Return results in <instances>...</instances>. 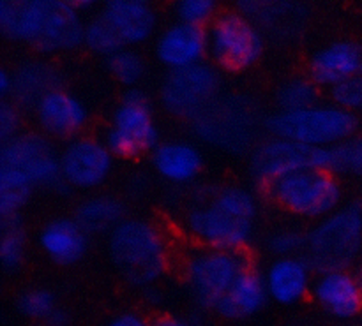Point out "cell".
<instances>
[{"label":"cell","mask_w":362,"mask_h":326,"mask_svg":"<svg viewBox=\"0 0 362 326\" xmlns=\"http://www.w3.org/2000/svg\"><path fill=\"white\" fill-rule=\"evenodd\" d=\"M83 30L78 9L64 0H28L16 41L46 55L66 53L83 44Z\"/></svg>","instance_id":"obj_6"},{"label":"cell","mask_w":362,"mask_h":326,"mask_svg":"<svg viewBox=\"0 0 362 326\" xmlns=\"http://www.w3.org/2000/svg\"><path fill=\"white\" fill-rule=\"evenodd\" d=\"M362 249V207L341 205L306 233L304 258L313 270L346 268Z\"/></svg>","instance_id":"obj_4"},{"label":"cell","mask_w":362,"mask_h":326,"mask_svg":"<svg viewBox=\"0 0 362 326\" xmlns=\"http://www.w3.org/2000/svg\"><path fill=\"white\" fill-rule=\"evenodd\" d=\"M28 0H0V27L7 39L16 41Z\"/></svg>","instance_id":"obj_35"},{"label":"cell","mask_w":362,"mask_h":326,"mask_svg":"<svg viewBox=\"0 0 362 326\" xmlns=\"http://www.w3.org/2000/svg\"><path fill=\"white\" fill-rule=\"evenodd\" d=\"M262 275L267 296L279 306H296L311 295L313 268L304 256L272 258Z\"/></svg>","instance_id":"obj_19"},{"label":"cell","mask_w":362,"mask_h":326,"mask_svg":"<svg viewBox=\"0 0 362 326\" xmlns=\"http://www.w3.org/2000/svg\"><path fill=\"white\" fill-rule=\"evenodd\" d=\"M258 201L243 186H221L191 205L184 229L202 247L244 250L255 235Z\"/></svg>","instance_id":"obj_1"},{"label":"cell","mask_w":362,"mask_h":326,"mask_svg":"<svg viewBox=\"0 0 362 326\" xmlns=\"http://www.w3.org/2000/svg\"><path fill=\"white\" fill-rule=\"evenodd\" d=\"M101 14L115 28L124 46L147 41L156 28V14L147 0H106Z\"/></svg>","instance_id":"obj_23"},{"label":"cell","mask_w":362,"mask_h":326,"mask_svg":"<svg viewBox=\"0 0 362 326\" xmlns=\"http://www.w3.org/2000/svg\"><path fill=\"white\" fill-rule=\"evenodd\" d=\"M271 136L286 138L315 148L338 147L356 136V113L339 108L334 102H317L296 111H276L265 122Z\"/></svg>","instance_id":"obj_3"},{"label":"cell","mask_w":362,"mask_h":326,"mask_svg":"<svg viewBox=\"0 0 362 326\" xmlns=\"http://www.w3.org/2000/svg\"><path fill=\"white\" fill-rule=\"evenodd\" d=\"M356 275H357V279H359V282H361V286H362V263L359 265V267H357Z\"/></svg>","instance_id":"obj_42"},{"label":"cell","mask_w":362,"mask_h":326,"mask_svg":"<svg viewBox=\"0 0 362 326\" xmlns=\"http://www.w3.org/2000/svg\"><path fill=\"white\" fill-rule=\"evenodd\" d=\"M103 141L119 159H136L158 147L159 131L144 92L127 88L113 108Z\"/></svg>","instance_id":"obj_7"},{"label":"cell","mask_w":362,"mask_h":326,"mask_svg":"<svg viewBox=\"0 0 362 326\" xmlns=\"http://www.w3.org/2000/svg\"><path fill=\"white\" fill-rule=\"evenodd\" d=\"M318 101V85L308 76H296L283 81L276 90L278 111H296L310 108Z\"/></svg>","instance_id":"obj_26"},{"label":"cell","mask_w":362,"mask_h":326,"mask_svg":"<svg viewBox=\"0 0 362 326\" xmlns=\"http://www.w3.org/2000/svg\"><path fill=\"white\" fill-rule=\"evenodd\" d=\"M14 102L34 106L45 94L60 87V74L52 64L41 60L25 62L14 71Z\"/></svg>","instance_id":"obj_24"},{"label":"cell","mask_w":362,"mask_h":326,"mask_svg":"<svg viewBox=\"0 0 362 326\" xmlns=\"http://www.w3.org/2000/svg\"><path fill=\"white\" fill-rule=\"evenodd\" d=\"M34 120L45 136L73 140L87 126L88 111L80 97L59 87L42 95L34 106Z\"/></svg>","instance_id":"obj_15"},{"label":"cell","mask_w":362,"mask_h":326,"mask_svg":"<svg viewBox=\"0 0 362 326\" xmlns=\"http://www.w3.org/2000/svg\"><path fill=\"white\" fill-rule=\"evenodd\" d=\"M311 298L336 320H356L362 313V286L349 268L318 272L311 286Z\"/></svg>","instance_id":"obj_16"},{"label":"cell","mask_w":362,"mask_h":326,"mask_svg":"<svg viewBox=\"0 0 362 326\" xmlns=\"http://www.w3.org/2000/svg\"><path fill=\"white\" fill-rule=\"evenodd\" d=\"M39 326H69V318H67V314L64 313L62 309L57 307L48 318H45V320L39 323Z\"/></svg>","instance_id":"obj_40"},{"label":"cell","mask_w":362,"mask_h":326,"mask_svg":"<svg viewBox=\"0 0 362 326\" xmlns=\"http://www.w3.org/2000/svg\"><path fill=\"white\" fill-rule=\"evenodd\" d=\"M257 108L243 97L216 99L193 119V133L202 141L225 150H244L257 136Z\"/></svg>","instance_id":"obj_10"},{"label":"cell","mask_w":362,"mask_h":326,"mask_svg":"<svg viewBox=\"0 0 362 326\" xmlns=\"http://www.w3.org/2000/svg\"><path fill=\"white\" fill-rule=\"evenodd\" d=\"M78 224L88 233H106L108 235L124 217V205L108 194H94L81 201L74 210Z\"/></svg>","instance_id":"obj_25"},{"label":"cell","mask_w":362,"mask_h":326,"mask_svg":"<svg viewBox=\"0 0 362 326\" xmlns=\"http://www.w3.org/2000/svg\"><path fill=\"white\" fill-rule=\"evenodd\" d=\"M110 261L134 288H148L161 279L168 261V246L154 222L126 217L108 233Z\"/></svg>","instance_id":"obj_2"},{"label":"cell","mask_w":362,"mask_h":326,"mask_svg":"<svg viewBox=\"0 0 362 326\" xmlns=\"http://www.w3.org/2000/svg\"><path fill=\"white\" fill-rule=\"evenodd\" d=\"M332 150H334L332 171L362 176V134L343 141L341 145L334 147Z\"/></svg>","instance_id":"obj_33"},{"label":"cell","mask_w":362,"mask_h":326,"mask_svg":"<svg viewBox=\"0 0 362 326\" xmlns=\"http://www.w3.org/2000/svg\"><path fill=\"white\" fill-rule=\"evenodd\" d=\"M244 250L198 247L186 256L182 275L194 302L214 309L240 272L250 267Z\"/></svg>","instance_id":"obj_9"},{"label":"cell","mask_w":362,"mask_h":326,"mask_svg":"<svg viewBox=\"0 0 362 326\" xmlns=\"http://www.w3.org/2000/svg\"><path fill=\"white\" fill-rule=\"evenodd\" d=\"M83 44L87 46L92 53L106 56V59H108L110 55H113L115 52H119L120 48H124L122 39L119 37L115 28L112 27V23H110L103 14L92 18V20H88L87 23H85Z\"/></svg>","instance_id":"obj_27"},{"label":"cell","mask_w":362,"mask_h":326,"mask_svg":"<svg viewBox=\"0 0 362 326\" xmlns=\"http://www.w3.org/2000/svg\"><path fill=\"white\" fill-rule=\"evenodd\" d=\"M304 247H306V235L293 228L274 229L265 240V249L274 258L299 256V253H304Z\"/></svg>","instance_id":"obj_31"},{"label":"cell","mask_w":362,"mask_h":326,"mask_svg":"<svg viewBox=\"0 0 362 326\" xmlns=\"http://www.w3.org/2000/svg\"><path fill=\"white\" fill-rule=\"evenodd\" d=\"M207 55L216 67L228 73L250 69L260 59L264 39L250 16L240 11H223L205 27Z\"/></svg>","instance_id":"obj_8"},{"label":"cell","mask_w":362,"mask_h":326,"mask_svg":"<svg viewBox=\"0 0 362 326\" xmlns=\"http://www.w3.org/2000/svg\"><path fill=\"white\" fill-rule=\"evenodd\" d=\"M16 309L23 318L41 323L57 309L55 295L48 288L32 286L23 289L16 298Z\"/></svg>","instance_id":"obj_30"},{"label":"cell","mask_w":362,"mask_h":326,"mask_svg":"<svg viewBox=\"0 0 362 326\" xmlns=\"http://www.w3.org/2000/svg\"><path fill=\"white\" fill-rule=\"evenodd\" d=\"M37 246L49 261L57 265H73L88 249V233L71 217H57L41 226Z\"/></svg>","instance_id":"obj_20"},{"label":"cell","mask_w":362,"mask_h":326,"mask_svg":"<svg viewBox=\"0 0 362 326\" xmlns=\"http://www.w3.org/2000/svg\"><path fill=\"white\" fill-rule=\"evenodd\" d=\"M20 123L21 116L16 102L4 101L2 108H0V134H2V141L18 136L20 134Z\"/></svg>","instance_id":"obj_36"},{"label":"cell","mask_w":362,"mask_h":326,"mask_svg":"<svg viewBox=\"0 0 362 326\" xmlns=\"http://www.w3.org/2000/svg\"><path fill=\"white\" fill-rule=\"evenodd\" d=\"M106 67L113 80L127 88H134V85L140 83L145 74L144 59L129 46H124L119 52L110 55L106 59Z\"/></svg>","instance_id":"obj_28"},{"label":"cell","mask_w":362,"mask_h":326,"mask_svg":"<svg viewBox=\"0 0 362 326\" xmlns=\"http://www.w3.org/2000/svg\"><path fill=\"white\" fill-rule=\"evenodd\" d=\"M154 55L168 71L202 64L207 55V30L198 25L175 21L159 32L154 42Z\"/></svg>","instance_id":"obj_17"},{"label":"cell","mask_w":362,"mask_h":326,"mask_svg":"<svg viewBox=\"0 0 362 326\" xmlns=\"http://www.w3.org/2000/svg\"><path fill=\"white\" fill-rule=\"evenodd\" d=\"M66 4L73 6L74 9H87V7H92L99 0H64Z\"/></svg>","instance_id":"obj_41"},{"label":"cell","mask_w":362,"mask_h":326,"mask_svg":"<svg viewBox=\"0 0 362 326\" xmlns=\"http://www.w3.org/2000/svg\"><path fill=\"white\" fill-rule=\"evenodd\" d=\"M25 258V235L18 217L2 219V243L0 260L6 272H16Z\"/></svg>","instance_id":"obj_29"},{"label":"cell","mask_w":362,"mask_h":326,"mask_svg":"<svg viewBox=\"0 0 362 326\" xmlns=\"http://www.w3.org/2000/svg\"><path fill=\"white\" fill-rule=\"evenodd\" d=\"M151 166L170 183H189L204 169V155L186 140L159 141L151 152Z\"/></svg>","instance_id":"obj_21"},{"label":"cell","mask_w":362,"mask_h":326,"mask_svg":"<svg viewBox=\"0 0 362 326\" xmlns=\"http://www.w3.org/2000/svg\"><path fill=\"white\" fill-rule=\"evenodd\" d=\"M0 169H11L32 183V187L64 186L59 155L48 138L39 133H20L4 141Z\"/></svg>","instance_id":"obj_12"},{"label":"cell","mask_w":362,"mask_h":326,"mask_svg":"<svg viewBox=\"0 0 362 326\" xmlns=\"http://www.w3.org/2000/svg\"><path fill=\"white\" fill-rule=\"evenodd\" d=\"M354 326H362V321H359V323H356Z\"/></svg>","instance_id":"obj_43"},{"label":"cell","mask_w":362,"mask_h":326,"mask_svg":"<svg viewBox=\"0 0 362 326\" xmlns=\"http://www.w3.org/2000/svg\"><path fill=\"white\" fill-rule=\"evenodd\" d=\"M59 164L64 186L92 191L98 189L112 173L113 154L99 138L80 134L64 145Z\"/></svg>","instance_id":"obj_14"},{"label":"cell","mask_w":362,"mask_h":326,"mask_svg":"<svg viewBox=\"0 0 362 326\" xmlns=\"http://www.w3.org/2000/svg\"><path fill=\"white\" fill-rule=\"evenodd\" d=\"M362 73V48L350 39H336L311 53L308 78L318 87L334 88L341 81Z\"/></svg>","instance_id":"obj_18"},{"label":"cell","mask_w":362,"mask_h":326,"mask_svg":"<svg viewBox=\"0 0 362 326\" xmlns=\"http://www.w3.org/2000/svg\"><path fill=\"white\" fill-rule=\"evenodd\" d=\"M101 326H151V321L145 316H141L140 313L126 310V313H119L115 316H112Z\"/></svg>","instance_id":"obj_37"},{"label":"cell","mask_w":362,"mask_h":326,"mask_svg":"<svg viewBox=\"0 0 362 326\" xmlns=\"http://www.w3.org/2000/svg\"><path fill=\"white\" fill-rule=\"evenodd\" d=\"M267 298L264 275L250 265L240 272L214 310L226 320H246L255 316L265 306Z\"/></svg>","instance_id":"obj_22"},{"label":"cell","mask_w":362,"mask_h":326,"mask_svg":"<svg viewBox=\"0 0 362 326\" xmlns=\"http://www.w3.org/2000/svg\"><path fill=\"white\" fill-rule=\"evenodd\" d=\"M331 102L356 115L362 111V73L331 88Z\"/></svg>","instance_id":"obj_34"},{"label":"cell","mask_w":362,"mask_h":326,"mask_svg":"<svg viewBox=\"0 0 362 326\" xmlns=\"http://www.w3.org/2000/svg\"><path fill=\"white\" fill-rule=\"evenodd\" d=\"M216 4L218 0H173V13L177 21L207 27L218 14Z\"/></svg>","instance_id":"obj_32"},{"label":"cell","mask_w":362,"mask_h":326,"mask_svg":"<svg viewBox=\"0 0 362 326\" xmlns=\"http://www.w3.org/2000/svg\"><path fill=\"white\" fill-rule=\"evenodd\" d=\"M272 203L300 219L320 221L341 207V186L331 169L308 168L264 186Z\"/></svg>","instance_id":"obj_5"},{"label":"cell","mask_w":362,"mask_h":326,"mask_svg":"<svg viewBox=\"0 0 362 326\" xmlns=\"http://www.w3.org/2000/svg\"><path fill=\"white\" fill-rule=\"evenodd\" d=\"M218 90V71L202 62L186 69L170 71L161 83L159 99L166 111L193 120L216 101Z\"/></svg>","instance_id":"obj_13"},{"label":"cell","mask_w":362,"mask_h":326,"mask_svg":"<svg viewBox=\"0 0 362 326\" xmlns=\"http://www.w3.org/2000/svg\"><path fill=\"white\" fill-rule=\"evenodd\" d=\"M151 326H194L189 320L175 314H161V316L151 320Z\"/></svg>","instance_id":"obj_38"},{"label":"cell","mask_w":362,"mask_h":326,"mask_svg":"<svg viewBox=\"0 0 362 326\" xmlns=\"http://www.w3.org/2000/svg\"><path fill=\"white\" fill-rule=\"evenodd\" d=\"M334 147L315 148L286 138L271 136L253 148L250 157L251 175L258 183L267 186L276 179L308 168L331 169L334 164Z\"/></svg>","instance_id":"obj_11"},{"label":"cell","mask_w":362,"mask_h":326,"mask_svg":"<svg viewBox=\"0 0 362 326\" xmlns=\"http://www.w3.org/2000/svg\"><path fill=\"white\" fill-rule=\"evenodd\" d=\"M14 92V74L11 71L4 69L0 73V94H2L4 101H9V97H13Z\"/></svg>","instance_id":"obj_39"}]
</instances>
